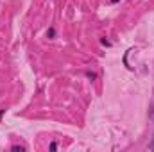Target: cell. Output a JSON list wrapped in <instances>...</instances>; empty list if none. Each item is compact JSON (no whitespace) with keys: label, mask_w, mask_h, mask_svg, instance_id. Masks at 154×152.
Here are the masks:
<instances>
[{"label":"cell","mask_w":154,"mask_h":152,"mask_svg":"<svg viewBox=\"0 0 154 152\" xmlns=\"http://www.w3.org/2000/svg\"><path fill=\"white\" fill-rule=\"evenodd\" d=\"M47 38H50V39L56 38V29H54V27H50V29L47 31Z\"/></svg>","instance_id":"cell-1"},{"label":"cell","mask_w":154,"mask_h":152,"mask_svg":"<svg viewBox=\"0 0 154 152\" xmlns=\"http://www.w3.org/2000/svg\"><path fill=\"white\" fill-rule=\"evenodd\" d=\"M100 43H102V45H104V47H111V43H109L108 39H104V38H102V39H100Z\"/></svg>","instance_id":"cell-3"},{"label":"cell","mask_w":154,"mask_h":152,"mask_svg":"<svg viewBox=\"0 0 154 152\" xmlns=\"http://www.w3.org/2000/svg\"><path fill=\"white\" fill-rule=\"evenodd\" d=\"M149 150H152V152H154V138H152V141L149 143Z\"/></svg>","instance_id":"cell-6"},{"label":"cell","mask_w":154,"mask_h":152,"mask_svg":"<svg viewBox=\"0 0 154 152\" xmlns=\"http://www.w3.org/2000/svg\"><path fill=\"white\" fill-rule=\"evenodd\" d=\"M48 148H50V150H56V148H58V143H56V141H52V143H50V147H48Z\"/></svg>","instance_id":"cell-5"},{"label":"cell","mask_w":154,"mask_h":152,"mask_svg":"<svg viewBox=\"0 0 154 152\" xmlns=\"http://www.w3.org/2000/svg\"><path fill=\"white\" fill-rule=\"evenodd\" d=\"M86 75H88L90 79H97V73H93V72H86Z\"/></svg>","instance_id":"cell-4"},{"label":"cell","mask_w":154,"mask_h":152,"mask_svg":"<svg viewBox=\"0 0 154 152\" xmlns=\"http://www.w3.org/2000/svg\"><path fill=\"white\" fill-rule=\"evenodd\" d=\"M6 115V109H0V120H2V116Z\"/></svg>","instance_id":"cell-7"},{"label":"cell","mask_w":154,"mask_h":152,"mask_svg":"<svg viewBox=\"0 0 154 152\" xmlns=\"http://www.w3.org/2000/svg\"><path fill=\"white\" fill-rule=\"evenodd\" d=\"M11 150H15V152H23V150H25V147H22V145H13V147H11Z\"/></svg>","instance_id":"cell-2"},{"label":"cell","mask_w":154,"mask_h":152,"mask_svg":"<svg viewBox=\"0 0 154 152\" xmlns=\"http://www.w3.org/2000/svg\"><path fill=\"white\" fill-rule=\"evenodd\" d=\"M117 2H120V0H111V4H117Z\"/></svg>","instance_id":"cell-8"}]
</instances>
